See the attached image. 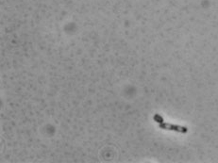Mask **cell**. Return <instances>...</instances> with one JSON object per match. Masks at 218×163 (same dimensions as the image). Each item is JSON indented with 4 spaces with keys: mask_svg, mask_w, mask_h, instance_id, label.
Segmentation results:
<instances>
[{
    "mask_svg": "<svg viewBox=\"0 0 218 163\" xmlns=\"http://www.w3.org/2000/svg\"><path fill=\"white\" fill-rule=\"evenodd\" d=\"M159 127L162 129L165 130H173V131L181 132V133H186L188 131V129L183 126H179L177 125H172V123H162L159 125Z\"/></svg>",
    "mask_w": 218,
    "mask_h": 163,
    "instance_id": "obj_1",
    "label": "cell"
},
{
    "mask_svg": "<svg viewBox=\"0 0 218 163\" xmlns=\"http://www.w3.org/2000/svg\"><path fill=\"white\" fill-rule=\"evenodd\" d=\"M154 120H155L157 123H163V118L161 116V115H159V114H156L155 116H154Z\"/></svg>",
    "mask_w": 218,
    "mask_h": 163,
    "instance_id": "obj_2",
    "label": "cell"
}]
</instances>
